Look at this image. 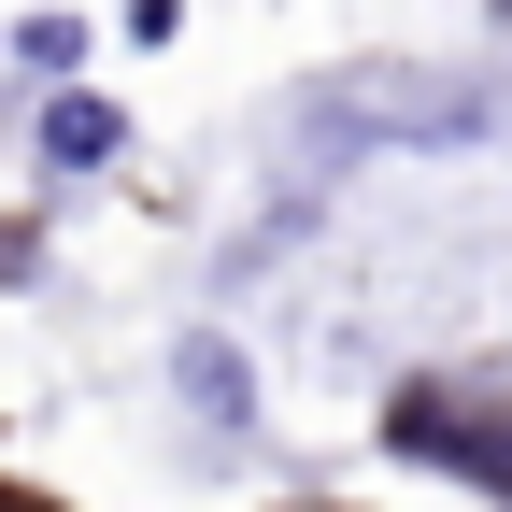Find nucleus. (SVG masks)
Segmentation results:
<instances>
[{
    "label": "nucleus",
    "mask_w": 512,
    "mask_h": 512,
    "mask_svg": "<svg viewBox=\"0 0 512 512\" xmlns=\"http://www.w3.org/2000/svg\"><path fill=\"white\" fill-rule=\"evenodd\" d=\"M171 384H185V399H200L214 427H256V370H242L214 328H185V342H171Z\"/></svg>",
    "instance_id": "obj_1"
},
{
    "label": "nucleus",
    "mask_w": 512,
    "mask_h": 512,
    "mask_svg": "<svg viewBox=\"0 0 512 512\" xmlns=\"http://www.w3.org/2000/svg\"><path fill=\"white\" fill-rule=\"evenodd\" d=\"M114 128H128V114L72 86V100H43V157H57V171H100V157H114Z\"/></svg>",
    "instance_id": "obj_2"
},
{
    "label": "nucleus",
    "mask_w": 512,
    "mask_h": 512,
    "mask_svg": "<svg viewBox=\"0 0 512 512\" xmlns=\"http://www.w3.org/2000/svg\"><path fill=\"white\" fill-rule=\"evenodd\" d=\"M15 57H29V72L57 86V72H72V15H29V29H15Z\"/></svg>",
    "instance_id": "obj_3"
}]
</instances>
